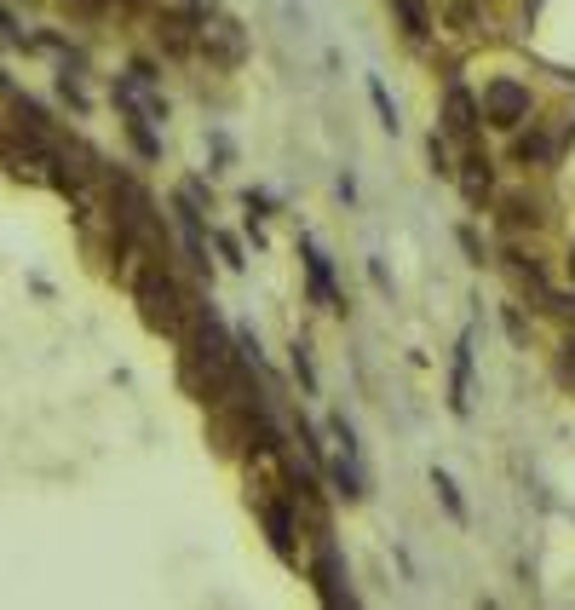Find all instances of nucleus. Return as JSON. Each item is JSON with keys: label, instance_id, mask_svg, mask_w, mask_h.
<instances>
[{"label": "nucleus", "instance_id": "obj_3", "mask_svg": "<svg viewBox=\"0 0 575 610\" xmlns=\"http://www.w3.org/2000/svg\"><path fill=\"white\" fill-rule=\"evenodd\" d=\"M443 116H449V133H455V139H472V127H478L483 110L460 93V87H449V110H443Z\"/></svg>", "mask_w": 575, "mask_h": 610}, {"label": "nucleus", "instance_id": "obj_12", "mask_svg": "<svg viewBox=\"0 0 575 610\" xmlns=\"http://www.w3.org/2000/svg\"><path fill=\"white\" fill-rule=\"evenodd\" d=\"M432 167H437V173H443V179H449V173H455V167H449V144L437 139V133H432Z\"/></svg>", "mask_w": 575, "mask_h": 610}, {"label": "nucleus", "instance_id": "obj_1", "mask_svg": "<svg viewBox=\"0 0 575 610\" xmlns=\"http://www.w3.org/2000/svg\"><path fill=\"white\" fill-rule=\"evenodd\" d=\"M138 300H144V317H150L156 329H173V323H179V288L161 277L156 265L138 271Z\"/></svg>", "mask_w": 575, "mask_h": 610}, {"label": "nucleus", "instance_id": "obj_5", "mask_svg": "<svg viewBox=\"0 0 575 610\" xmlns=\"http://www.w3.org/2000/svg\"><path fill=\"white\" fill-rule=\"evenodd\" d=\"M455 415H466L472 409V334L460 340V352H455Z\"/></svg>", "mask_w": 575, "mask_h": 610}, {"label": "nucleus", "instance_id": "obj_2", "mask_svg": "<svg viewBox=\"0 0 575 610\" xmlns=\"http://www.w3.org/2000/svg\"><path fill=\"white\" fill-rule=\"evenodd\" d=\"M483 116L495 121V127H518L529 116V93L518 81H489V93H483Z\"/></svg>", "mask_w": 575, "mask_h": 610}, {"label": "nucleus", "instance_id": "obj_9", "mask_svg": "<svg viewBox=\"0 0 575 610\" xmlns=\"http://www.w3.org/2000/svg\"><path fill=\"white\" fill-rule=\"evenodd\" d=\"M547 156H552V139H541V133L518 139V162H547Z\"/></svg>", "mask_w": 575, "mask_h": 610}, {"label": "nucleus", "instance_id": "obj_11", "mask_svg": "<svg viewBox=\"0 0 575 610\" xmlns=\"http://www.w3.org/2000/svg\"><path fill=\"white\" fill-rule=\"evenodd\" d=\"M432 484H437V495H443V507H449V513H455V518H466V507H460V495H455V484H449V472H437Z\"/></svg>", "mask_w": 575, "mask_h": 610}, {"label": "nucleus", "instance_id": "obj_10", "mask_svg": "<svg viewBox=\"0 0 575 610\" xmlns=\"http://www.w3.org/2000/svg\"><path fill=\"white\" fill-rule=\"evenodd\" d=\"M368 93H374V110H380V121H386L391 133H397V104H391V98H386V87H380V81H374V87H368Z\"/></svg>", "mask_w": 575, "mask_h": 610}, {"label": "nucleus", "instance_id": "obj_8", "mask_svg": "<svg viewBox=\"0 0 575 610\" xmlns=\"http://www.w3.org/2000/svg\"><path fill=\"white\" fill-rule=\"evenodd\" d=\"M397 12H403V24H409V35H426V6L420 0H391Z\"/></svg>", "mask_w": 575, "mask_h": 610}, {"label": "nucleus", "instance_id": "obj_13", "mask_svg": "<svg viewBox=\"0 0 575 610\" xmlns=\"http://www.w3.org/2000/svg\"><path fill=\"white\" fill-rule=\"evenodd\" d=\"M294 369H299V380L317 392V375H311V357H305V346H294Z\"/></svg>", "mask_w": 575, "mask_h": 610}, {"label": "nucleus", "instance_id": "obj_6", "mask_svg": "<svg viewBox=\"0 0 575 610\" xmlns=\"http://www.w3.org/2000/svg\"><path fill=\"white\" fill-rule=\"evenodd\" d=\"M265 530H271L276 553H282V559H294V513H288L282 501H271V507H265Z\"/></svg>", "mask_w": 575, "mask_h": 610}, {"label": "nucleus", "instance_id": "obj_4", "mask_svg": "<svg viewBox=\"0 0 575 610\" xmlns=\"http://www.w3.org/2000/svg\"><path fill=\"white\" fill-rule=\"evenodd\" d=\"M305 271H311V294H317L328 311H340V294H334V277H328V259H322L311 242H305Z\"/></svg>", "mask_w": 575, "mask_h": 610}, {"label": "nucleus", "instance_id": "obj_14", "mask_svg": "<svg viewBox=\"0 0 575 610\" xmlns=\"http://www.w3.org/2000/svg\"><path fill=\"white\" fill-rule=\"evenodd\" d=\"M0 41H18V47H23V29L12 24V18H6V12H0Z\"/></svg>", "mask_w": 575, "mask_h": 610}, {"label": "nucleus", "instance_id": "obj_7", "mask_svg": "<svg viewBox=\"0 0 575 610\" xmlns=\"http://www.w3.org/2000/svg\"><path fill=\"white\" fill-rule=\"evenodd\" d=\"M466 167H472V173H466V190H472V202H478V196H489V162H483V156H466Z\"/></svg>", "mask_w": 575, "mask_h": 610}]
</instances>
